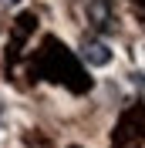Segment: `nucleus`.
<instances>
[{"instance_id":"nucleus-1","label":"nucleus","mask_w":145,"mask_h":148,"mask_svg":"<svg viewBox=\"0 0 145 148\" xmlns=\"http://www.w3.org/2000/svg\"><path fill=\"white\" fill-rule=\"evenodd\" d=\"M78 51H81V57L91 67H108L111 61H115V51H111L105 40H98V37H84L81 44H78Z\"/></svg>"},{"instance_id":"nucleus-2","label":"nucleus","mask_w":145,"mask_h":148,"mask_svg":"<svg viewBox=\"0 0 145 148\" xmlns=\"http://www.w3.org/2000/svg\"><path fill=\"white\" fill-rule=\"evenodd\" d=\"M88 17H91L95 27H108L111 24V7L105 0H88Z\"/></svg>"},{"instance_id":"nucleus-3","label":"nucleus","mask_w":145,"mask_h":148,"mask_svg":"<svg viewBox=\"0 0 145 148\" xmlns=\"http://www.w3.org/2000/svg\"><path fill=\"white\" fill-rule=\"evenodd\" d=\"M0 3H17V0H0Z\"/></svg>"}]
</instances>
